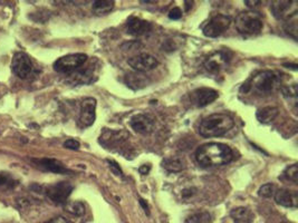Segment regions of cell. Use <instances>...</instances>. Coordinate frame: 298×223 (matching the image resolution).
Wrapping results in <instances>:
<instances>
[{"instance_id": "1", "label": "cell", "mask_w": 298, "mask_h": 223, "mask_svg": "<svg viewBox=\"0 0 298 223\" xmlns=\"http://www.w3.org/2000/svg\"><path fill=\"white\" fill-rule=\"evenodd\" d=\"M232 156L231 148L222 143L203 144L196 152L197 162L205 168L225 165L232 160Z\"/></svg>"}, {"instance_id": "2", "label": "cell", "mask_w": 298, "mask_h": 223, "mask_svg": "<svg viewBox=\"0 0 298 223\" xmlns=\"http://www.w3.org/2000/svg\"><path fill=\"white\" fill-rule=\"evenodd\" d=\"M235 121L225 113H216L202 120L199 126V133L203 137H218L225 135L234 128Z\"/></svg>"}, {"instance_id": "3", "label": "cell", "mask_w": 298, "mask_h": 223, "mask_svg": "<svg viewBox=\"0 0 298 223\" xmlns=\"http://www.w3.org/2000/svg\"><path fill=\"white\" fill-rule=\"evenodd\" d=\"M278 82L279 80L277 74L271 71H264L256 74L252 77L250 83H249V85H245L242 90L245 89V91H246L248 89H253L261 94H267L276 89V86L278 85Z\"/></svg>"}, {"instance_id": "4", "label": "cell", "mask_w": 298, "mask_h": 223, "mask_svg": "<svg viewBox=\"0 0 298 223\" xmlns=\"http://www.w3.org/2000/svg\"><path fill=\"white\" fill-rule=\"evenodd\" d=\"M236 28L240 34L255 35L262 28V18L256 11H244L237 16Z\"/></svg>"}, {"instance_id": "5", "label": "cell", "mask_w": 298, "mask_h": 223, "mask_svg": "<svg viewBox=\"0 0 298 223\" xmlns=\"http://www.w3.org/2000/svg\"><path fill=\"white\" fill-rule=\"evenodd\" d=\"M230 17L225 15H216L210 19L203 27V35L205 37L216 38L220 36L230 27Z\"/></svg>"}, {"instance_id": "6", "label": "cell", "mask_w": 298, "mask_h": 223, "mask_svg": "<svg viewBox=\"0 0 298 223\" xmlns=\"http://www.w3.org/2000/svg\"><path fill=\"white\" fill-rule=\"evenodd\" d=\"M87 60L85 54H71L57 59L54 64V69L58 73H69L76 71Z\"/></svg>"}, {"instance_id": "7", "label": "cell", "mask_w": 298, "mask_h": 223, "mask_svg": "<svg viewBox=\"0 0 298 223\" xmlns=\"http://www.w3.org/2000/svg\"><path fill=\"white\" fill-rule=\"evenodd\" d=\"M73 186L68 182H59L54 185L47 187L46 194L52 202L62 204L66 202L68 196L71 195Z\"/></svg>"}, {"instance_id": "8", "label": "cell", "mask_w": 298, "mask_h": 223, "mask_svg": "<svg viewBox=\"0 0 298 223\" xmlns=\"http://www.w3.org/2000/svg\"><path fill=\"white\" fill-rule=\"evenodd\" d=\"M96 117V99L87 97L82 102L80 113V125L82 128H89L93 125Z\"/></svg>"}, {"instance_id": "9", "label": "cell", "mask_w": 298, "mask_h": 223, "mask_svg": "<svg viewBox=\"0 0 298 223\" xmlns=\"http://www.w3.org/2000/svg\"><path fill=\"white\" fill-rule=\"evenodd\" d=\"M130 137V134L126 131H105L100 135L99 143L106 148L120 147L122 144L126 142Z\"/></svg>"}, {"instance_id": "10", "label": "cell", "mask_w": 298, "mask_h": 223, "mask_svg": "<svg viewBox=\"0 0 298 223\" xmlns=\"http://www.w3.org/2000/svg\"><path fill=\"white\" fill-rule=\"evenodd\" d=\"M11 67L15 75H17L19 78H26L32 73L33 64L25 52H17V54H15L14 58H12Z\"/></svg>"}, {"instance_id": "11", "label": "cell", "mask_w": 298, "mask_h": 223, "mask_svg": "<svg viewBox=\"0 0 298 223\" xmlns=\"http://www.w3.org/2000/svg\"><path fill=\"white\" fill-rule=\"evenodd\" d=\"M128 63L134 71L138 72H149L159 65L157 59L150 54H140L134 56V57L129 58Z\"/></svg>"}, {"instance_id": "12", "label": "cell", "mask_w": 298, "mask_h": 223, "mask_svg": "<svg viewBox=\"0 0 298 223\" xmlns=\"http://www.w3.org/2000/svg\"><path fill=\"white\" fill-rule=\"evenodd\" d=\"M218 98V91L212 89H207V87H202V89H198L192 91L190 94L191 103L196 105L197 107H204L212 103L213 100Z\"/></svg>"}, {"instance_id": "13", "label": "cell", "mask_w": 298, "mask_h": 223, "mask_svg": "<svg viewBox=\"0 0 298 223\" xmlns=\"http://www.w3.org/2000/svg\"><path fill=\"white\" fill-rule=\"evenodd\" d=\"M270 8L278 19H288L297 15V1H274Z\"/></svg>"}, {"instance_id": "14", "label": "cell", "mask_w": 298, "mask_h": 223, "mask_svg": "<svg viewBox=\"0 0 298 223\" xmlns=\"http://www.w3.org/2000/svg\"><path fill=\"white\" fill-rule=\"evenodd\" d=\"M228 60L229 59H228V56L225 51H216L205 59L204 68L207 69L209 73L217 74L226 67Z\"/></svg>"}, {"instance_id": "15", "label": "cell", "mask_w": 298, "mask_h": 223, "mask_svg": "<svg viewBox=\"0 0 298 223\" xmlns=\"http://www.w3.org/2000/svg\"><path fill=\"white\" fill-rule=\"evenodd\" d=\"M131 128H132L135 132L139 134H150L154 130V122L144 114H138L135 115L132 120H131Z\"/></svg>"}, {"instance_id": "16", "label": "cell", "mask_w": 298, "mask_h": 223, "mask_svg": "<svg viewBox=\"0 0 298 223\" xmlns=\"http://www.w3.org/2000/svg\"><path fill=\"white\" fill-rule=\"evenodd\" d=\"M275 201L286 208H296L298 205V195L295 191L280 189L275 192Z\"/></svg>"}, {"instance_id": "17", "label": "cell", "mask_w": 298, "mask_h": 223, "mask_svg": "<svg viewBox=\"0 0 298 223\" xmlns=\"http://www.w3.org/2000/svg\"><path fill=\"white\" fill-rule=\"evenodd\" d=\"M151 28L152 26L149 21L140 19L138 17H131L128 20V33L133 36H141L150 32Z\"/></svg>"}, {"instance_id": "18", "label": "cell", "mask_w": 298, "mask_h": 223, "mask_svg": "<svg viewBox=\"0 0 298 223\" xmlns=\"http://www.w3.org/2000/svg\"><path fill=\"white\" fill-rule=\"evenodd\" d=\"M35 162L42 166L43 169L47 170V171L54 172V173H59V174H65L69 173L68 170L60 163L59 161L54 160V159H43V160H35Z\"/></svg>"}, {"instance_id": "19", "label": "cell", "mask_w": 298, "mask_h": 223, "mask_svg": "<svg viewBox=\"0 0 298 223\" xmlns=\"http://www.w3.org/2000/svg\"><path fill=\"white\" fill-rule=\"evenodd\" d=\"M278 115V108L275 106H266L258 109L256 113L257 120L262 124L271 123Z\"/></svg>"}, {"instance_id": "20", "label": "cell", "mask_w": 298, "mask_h": 223, "mask_svg": "<svg viewBox=\"0 0 298 223\" xmlns=\"http://www.w3.org/2000/svg\"><path fill=\"white\" fill-rule=\"evenodd\" d=\"M236 223H250L253 220V213L247 208H237L230 213Z\"/></svg>"}, {"instance_id": "21", "label": "cell", "mask_w": 298, "mask_h": 223, "mask_svg": "<svg viewBox=\"0 0 298 223\" xmlns=\"http://www.w3.org/2000/svg\"><path fill=\"white\" fill-rule=\"evenodd\" d=\"M114 5H115V1H111V0H103V1H94L93 2V11L96 15L102 16V15H106L111 11Z\"/></svg>"}, {"instance_id": "22", "label": "cell", "mask_w": 298, "mask_h": 223, "mask_svg": "<svg viewBox=\"0 0 298 223\" xmlns=\"http://www.w3.org/2000/svg\"><path fill=\"white\" fill-rule=\"evenodd\" d=\"M162 166L165 170H168L169 172H180L185 169V165H183V162L179 159H165L162 162Z\"/></svg>"}, {"instance_id": "23", "label": "cell", "mask_w": 298, "mask_h": 223, "mask_svg": "<svg viewBox=\"0 0 298 223\" xmlns=\"http://www.w3.org/2000/svg\"><path fill=\"white\" fill-rule=\"evenodd\" d=\"M285 30L286 33L292 36L294 39H297L298 34V26H297V15H294L291 18H288V21L285 25Z\"/></svg>"}, {"instance_id": "24", "label": "cell", "mask_w": 298, "mask_h": 223, "mask_svg": "<svg viewBox=\"0 0 298 223\" xmlns=\"http://www.w3.org/2000/svg\"><path fill=\"white\" fill-rule=\"evenodd\" d=\"M66 210L69 213H72V214H74V216H77V217L83 216V214L85 213L84 204H83L82 202H77V201L76 202L68 203L66 205Z\"/></svg>"}, {"instance_id": "25", "label": "cell", "mask_w": 298, "mask_h": 223, "mask_svg": "<svg viewBox=\"0 0 298 223\" xmlns=\"http://www.w3.org/2000/svg\"><path fill=\"white\" fill-rule=\"evenodd\" d=\"M211 222V217L207 212L196 213L188 219L186 223H210Z\"/></svg>"}, {"instance_id": "26", "label": "cell", "mask_w": 298, "mask_h": 223, "mask_svg": "<svg viewBox=\"0 0 298 223\" xmlns=\"http://www.w3.org/2000/svg\"><path fill=\"white\" fill-rule=\"evenodd\" d=\"M285 178L289 181H293L294 183H297L298 181V166L297 164H293L285 170L284 172Z\"/></svg>"}, {"instance_id": "27", "label": "cell", "mask_w": 298, "mask_h": 223, "mask_svg": "<svg viewBox=\"0 0 298 223\" xmlns=\"http://www.w3.org/2000/svg\"><path fill=\"white\" fill-rule=\"evenodd\" d=\"M275 186L273 184H265L259 189V195L264 198H270L275 194Z\"/></svg>"}, {"instance_id": "28", "label": "cell", "mask_w": 298, "mask_h": 223, "mask_svg": "<svg viewBox=\"0 0 298 223\" xmlns=\"http://www.w3.org/2000/svg\"><path fill=\"white\" fill-rule=\"evenodd\" d=\"M284 95L286 96V97H289V98H295L297 97V86L296 84H293V85H289V86H286V87H283L282 89Z\"/></svg>"}, {"instance_id": "29", "label": "cell", "mask_w": 298, "mask_h": 223, "mask_svg": "<svg viewBox=\"0 0 298 223\" xmlns=\"http://www.w3.org/2000/svg\"><path fill=\"white\" fill-rule=\"evenodd\" d=\"M107 163L109 164V169L112 170V172L115 174V176H118V177L123 176V172H122L120 165H118L116 162H114L112 160H107Z\"/></svg>"}, {"instance_id": "30", "label": "cell", "mask_w": 298, "mask_h": 223, "mask_svg": "<svg viewBox=\"0 0 298 223\" xmlns=\"http://www.w3.org/2000/svg\"><path fill=\"white\" fill-rule=\"evenodd\" d=\"M181 17H182V11H181L180 8H178V7L173 8V9H171L170 12H169V18L172 19V20H178V19H180Z\"/></svg>"}, {"instance_id": "31", "label": "cell", "mask_w": 298, "mask_h": 223, "mask_svg": "<svg viewBox=\"0 0 298 223\" xmlns=\"http://www.w3.org/2000/svg\"><path fill=\"white\" fill-rule=\"evenodd\" d=\"M64 146L66 148H69V150H78V147H80V142L76 141V139H67V141L64 143Z\"/></svg>"}, {"instance_id": "32", "label": "cell", "mask_w": 298, "mask_h": 223, "mask_svg": "<svg viewBox=\"0 0 298 223\" xmlns=\"http://www.w3.org/2000/svg\"><path fill=\"white\" fill-rule=\"evenodd\" d=\"M150 170H151V166L150 165H149V164H144V165L140 166L139 172L141 173V174H143V176H146V174H148L149 172H150Z\"/></svg>"}, {"instance_id": "33", "label": "cell", "mask_w": 298, "mask_h": 223, "mask_svg": "<svg viewBox=\"0 0 298 223\" xmlns=\"http://www.w3.org/2000/svg\"><path fill=\"white\" fill-rule=\"evenodd\" d=\"M46 223H68L66 221V219H64L63 217H56L54 219H50V221H47Z\"/></svg>"}, {"instance_id": "34", "label": "cell", "mask_w": 298, "mask_h": 223, "mask_svg": "<svg viewBox=\"0 0 298 223\" xmlns=\"http://www.w3.org/2000/svg\"><path fill=\"white\" fill-rule=\"evenodd\" d=\"M140 204H141L142 208L144 209V212H146L149 216V214H150V210H149V205L147 203V201L143 200V199H140Z\"/></svg>"}, {"instance_id": "35", "label": "cell", "mask_w": 298, "mask_h": 223, "mask_svg": "<svg viewBox=\"0 0 298 223\" xmlns=\"http://www.w3.org/2000/svg\"><path fill=\"white\" fill-rule=\"evenodd\" d=\"M245 3H246V5L250 8H256L260 5L261 1H249V0H246Z\"/></svg>"}, {"instance_id": "36", "label": "cell", "mask_w": 298, "mask_h": 223, "mask_svg": "<svg viewBox=\"0 0 298 223\" xmlns=\"http://www.w3.org/2000/svg\"><path fill=\"white\" fill-rule=\"evenodd\" d=\"M7 182H8V177L5 176L3 173H0V185L6 184Z\"/></svg>"}, {"instance_id": "37", "label": "cell", "mask_w": 298, "mask_h": 223, "mask_svg": "<svg viewBox=\"0 0 298 223\" xmlns=\"http://www.w3.org/2000/svg\"><path fill=\"white\" fill-rule=\"evenodd\" d=\"M186 7H187V11L189 10V8H190V6H192V2H190V1H186Z\"/></svg>"}, {"instance_id": "38", "label": "cell", "mask_w": 298, "mask_h": 223, "mask_svg": "<svg viewBox=\"0 0 298 223\" xmlns=\"http://www.w3.org/2000/svg\"><path fill=\"white\" fill-rule=\"evenodd\" d=\"M282 223H287V222H282Z\"/></svg>"}]
</instances>
